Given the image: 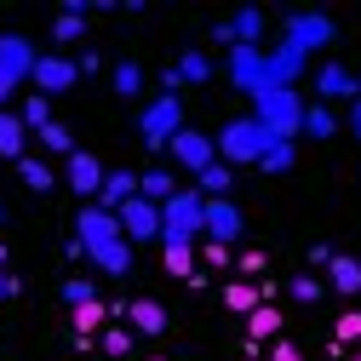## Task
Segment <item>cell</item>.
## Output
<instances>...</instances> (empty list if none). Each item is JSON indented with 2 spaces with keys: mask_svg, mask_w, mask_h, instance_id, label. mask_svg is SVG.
Instances as JSON below:
<instances>
[{
  "mask_svg": "<svg viewBox=\"0 0 361 361\" xmlns=\"http://www.w3.org/2000/svg\"><path fill=\"white\" fill-rule=\"evenodd\" d=\"M252 121L269 132V138H298V132H304V98L293 92V86L258 92V98H252Z\"/></svg>",
  "mask_w": 361,
  "mask_h": 361,
  "instance_id": "1",
  "label": "cell"
},
{
  "mask_svg": "<svg viewBox=\"0 0 361 361\" xmlns=\"http://www.w3.org/2000/svg\"><path fill=\"white\" fill-rule=\"evenodd\" d=\"M218 138V155H224V166H247V161H264V149L276 144L269 132L252 121V115H241V121H224V132H212Z\"/></svg>",
  "mask_w": 361,
  "mask_h": 361,
  "instance_id": "2",
  "label": "cell"
},
{
  "mask_svg": "<svg viewBox=\"0 0 361 361\" xmlns=\"http://www.w3.org/2000/svg\"><path fill=\"white\" fill-rule=\"evenodd\" d=\"M207 230V195L201 190H178L161 207V241H195Z\"/></svg>",
  "mask_w": 361,
  "mask_h": 361,
  "instance_id": "3",
  "label": "cell"
},
{
  "mask_svg": "<svg viewBox=\"0 0 361 361\" xmlns=\"http://www.w3.org/2000/svg\"><path fill=\"white\" fill-rule=\"evenodd\" d=\"M178 132H184V104H178L172 92L149 98V104H144V115H138V138H144L149 149H166Z\"/></svg>",
  "mask_w": 361,
  "mask_h": 361,
  "instance_id": "4",
  "label": "cell"
},
{
  "mask_svg": "<svg viewBox=\"0 0 361 361\" xmlns=\"http://www.w3.org/2000/svg\"><path fill=\"white\" fill-rule=\"evenodd\" d=\"M75 241L86 247V258L104 252V247H115V241H121V218H115L109 207H98V201H86L80 218H75Z\"/></svg>",
  "mask_w": 361,
  "mask_h": 361,
  "instance_id": "5",
  "label": "cell"
},
{
  "mask_svg": "<svg viewBox=\"0 0 361 361\" xmlns=\"http://www.w3.org/2000/svg\"><path fill=\"white\" fill-rule=\"evenodd\" d=\"M230 80L241 92H276V75H269V52L264 47H230Z\"/></svg>",
  "mask_w": 361,
  "mask_h": 361,
  "instance_id": "6",
  "label": "cell"
},
{
  "mask_svg": "<svg viewBox=\"0 0 361 361\" xmlns=\"http://www.w3.org/2000/svg\"><path fill=\"white\" fill-rule=\"evenodd\" d=\"M287 40L310 58V52H322V47L338 40V23H333L327 12H293V18H287Z\"/></svg>",
  "mask_w": 361,
  "mask_h": 361,
  "instance_id": "7",
  "label": "cell"
},
{
  "mask_svg": "<svg viewBox=\"0 0 361 361\" xmlns=\"http://www.w3.org/2000/svg\"><path fill=\"white\" fill-rule=\"evenodd\" d=\"M29 80H35L40 98H58V92H69V86L80 80V69H75V58H63V52H40Z\"/></svg>",
  "mask_w": 361,
  "mask_h": 361,
  "instance_id": "8",
  "label": "cell"
},
{
  "mask_svg": "<svg viewBox=\"0 0 361 361\" xmlns=\"http://www.w3.org/2000/svg\"><path fill=\"white\" fill-rule=\"evenodd\" d=\"M166 149H172V161H178V166H184V172H195V178L218 161V138H212V132H190V126L178 132Z\"/></svg>",
  "mask_w": 361,
  "mask_h": 361,
  "instance_id": "9",
  "label": "cell"
},
{
  "mask_svg": "<svg viewBox=\"0 0 361 361\" xmlns=\"http://www.w3.org/2000/svg\"><path fill=\"white\" fill-rule=\"evenodd\" d=\"M115 218H121V235H126L132 247H138V241H161V207H155V201L132 195V201H126Z\"/></svg>",
  "mask_w": 361,
  "mask_h": 361,
  "instance_id": "10",
  "label": "cell"
},
{
  "mask_svg": "<svg viewBox=\"0 0 361 361\" xmlns=\"http://www.w3.org/2000/svg\"><path fill=\"white\" fill-rule=\"evenodd\" d=\"M241 224H247V218H241L235 201H207V230H201V235L218 241V247H235V241H241Z\"/></svg>",
  "mask_w": 361,
  "mask_h": 361,
  "instance_id": "11",
  "label": "cell"
},
{
  "mask_svg": "<svg viewBox=\"0 0 361 361\" xmlns=\"http://www.w3.org/2000/svg\"><path fill=\"white\" fill-rule=\"evenodd\" d=\"M35 40L29 35H0V75L6 80H29L35 75Z\"/></svg>",
  "mask_w": 361,
  "mask_h": 361,
  "instance_id": "12",
  "label": "cell"
},
{
  "mask_svg": "<svg viewBox=\"0 0 361 361\" xmlns=\"http://www.w3.org/2000/svg\"><path fill=\"white\" fill-rule=\"evenodd\" d=\"M69 190L80 195V201H98V190H104V166H98V155H86V149H75L69 155Z\"/></svg>",
  "mask_w": 361,
  "mask_h": 361,
  "instance_id": "13",
  "label": "cell"
},
{
  "mask_svg": "<svg viewBox=\"0 0 361 361\" xmlns=\"http://www.w3.org/2000/svg\"><path fill=\"white\" fill-rule=\"evenodd\" d=\"M115 315H121L132 333H144V338H161V333H166V310H161L155 298H132V304H121Z\"/></svg>",
  "mask_w": 361,
  "mask_h": 361,
  "instance_id": "14",
  "label": "cell"
},
{
  "mask_svg": "<svg viewBox=\"0 0 361 361\" xmlns=\"http://www.w3.org/2000/svg\"><path fill=\"white\" fill-rule=\"evenodd\" d=\"M315 98H361V75L355 69H344V63H327L322 75H315Z\"/></svg>",
  "mask_w": 361,
  "mask_h": 361,
  "instance_id": "15",
  "label": "cell"
},
{
  "mask_svg": "<svg viewBox=\"0 0 361 361\" xmlns=\"http://www.w3.org/2000/svg\"><path fill=\"white\" fill-rule=\"evenodd\" d=\"M132 195H138V172H104V190H98V207L121 212Z\"/></svg>",
  "mask_w": 361,
  "mask_h": 361,
  "instance_id": "16",
  "label": "cell"
},
{
  "mask_svg": "<svg viewBox=\"0 0 361 361\" xmlns=\"http://www.w3.org/2000/svg\"><path fill=\"white\" fill-rule=\"evenodd\" d=\"M269 75H276V86H293L304 75V52L293 47V40H281V47H269Z\"/></svg>",
  "mask_w": 361,
  "mask_h": 361,
  "instance_id": "17",
  "label": "cell"
},
{
  "mask_svg": "<svg viewBox=\"0 0 361 361\" xmlns=\"http://www.w3.org/2000/svg\"><path fill=\"white\" fill-rule=\"evenodd\" d=\"M138 195H144V201H155V207H166V201L178 195V172H166V166L138 172Z\"/></svg>",
  "mask_w": 361,
  "mask_h": 361,
  "instance_id": "18",
  "label": "cell"
},
{
  "mask_svg": "<svg viewBox=\"0 0 361 361\" xmlns=\"http://www.w3.org/2000/svg\"><path fill=\"white\" fill-rule=\"evenodd\" d=\"M0 155H6V161H23L29 155V126L18 115H6V109H0Z\"/></svg>",
  "mask_w": 361,
  "mask_h": 361,
  "instance_id": "19",
  "label": "cell"
},
{
  "mask_svg": "<svg viewBox=\"0 0 361 361\" xmlns=\"http://www.w3.org/2000/svg\"><path fill=\"white\" fill-rule=\"evenodd\" d=\"M258 304H269L258 281H224V310H235V315H252Z\"/></svg>",
  "mask_w": 361,
  "mask_h": 361,
  "instance_id": "20",
  "label": "cell"
},
{
  "mask_svg": "<svg viewBox=\"0 0 361 361\" xmlns=\"http://www.w3.org/2000/svg\"><path fill=\"white\" fill-rule=\"evenodd\" d=\"M264 29H269V18H264L258 6H241V12L230 18V40H235V47H258Z\"/></svg>",
  "mask_w": 361,
  "mask_h": 361,
  "instance_id": "21",
  "label": "cell"
},
{
  "mask_svg": "<svg viewBox=\"0 0 361 361\" xmlns=\"http://www.w3.org/2000/svg\"><path fill=\"white\" fill-rule=\"evenodd\" d=\"M161 264H166V276L195 281V241H161Z\"/></svg>",
  "mask_w": 361,
  "mask_h": 361,
  "instance_id": "22",
  "label": "cell"
},
{
  "mask_svg": "<svg viewBox=\"0 0 361 361\" xmlns=\"http://www.w3.org/2000/svg\"><path fill=\"white\" fill-rule=\"evenodd\" d=\"M281 322H287V315H281L276 304H258V310L247 315V338H252V344H264V338H281Z\"/></svg>",
  "mask_w": 361,
  "mask_h": 361,
  "instance_id": "23",
  "label": "cell"
},
{
  "mask_svg": "<svg viewBox=\"0 0 361 361\" xmlns=\"http://www.w3.org/2000/svg\"><path fill=\"white\" fill-rule=\"evenodd\" d=\"M327 281H333L344 298H355V293H361V264H355L350 252H338V258L327 264Z\"/></svg>",
  "mask_w": 361,
  "mask_h": 361,
  "instance_id": "24",
  "label": "cell"
},
{
  "mask_svg": "<svg viewBox=\"0 0 361 361\" xmlns=\"http://www.w3.org/2000/svg\"><path fill=\"white\" fill-rule=\"evenodd\" d=\"M75 315V344H92V333H104V322H109V310L92 298V304H80V310H69Z\"/></svg>",
  "mask_w": 361,
  "mask_h": 361,
  "instance_id": "25",
  "label": "cell"
},
{
  "mask_svg": "<svg viewBox=\"0 0 361 361\" xmlns=\"http://www.w3.org/2000/svg\"><path fill=\"white\" fill-rule=\"evenodd\" d=\"M230 184H235V178H230V166H224V161H212V166L195 178V190H201L207 201H230Z\"/></svg>",
  "mask_w": 361,
  "mask_h": 361,
  "instance_id": "26",
  "label": "cell"
},
{
  "mask_svg": "<svg viewBox=\"0 0 361 361\" xmlns=\"http://www.w3.org/2000/svg\"><path fill=\"white\" fill-rule=\"evenodd\" d=\"M18 178H23V184H29L35 195H47V190L58 184V172H52L47 161H40V155H23V161H18Z\"/></svg>",
  "mask_w": 361,
  "mask_h": 361,
  "instance_id": "27",
  "label": "cell"
},
{
  "mask_svg": "<svg viewBox=\"0 0 361 361\" xmlns=\"http://www.w3.org/2000/svg\"><path fill=\"white\" fill-rule=\"evenodd\" d=\"M172 69L184 75V86H201V80H212V58H207V52H195V47H190V52H178V63H172Z\"/></svg>",
  "mask_w": 361,
  "mask_h": 361,
  "instance_id": "28",
  "label": "cell"
},
{
  "mask_svg": "<svg viewBox=\"0 0 361 361\" xmlns=\"http://www.w3.org/2000/svg\"><path fill=\"white\" fill-rule=\"evenodd\" d=\"M92 264L104 269V276H126V269H132V241L121 235L115 247H104V252H92Z\"/></svg>",
  "mask_w": 361,
  "mask_h": 361,
  "instance_id": "29",
  "label": "cell"
},
{
  "mask_svg": "<svg viewBox=\"0 0 361 361\" xmlns=\"http://www.w3.org/2000/svg\"><path fill=\"white\" fill-rule=\"evenodd\" d=\"M109 80H115V92H121V98H138V92H144V69L132 63V58H126V63H115V69H109Z\"/></svg>",
  "mask_w": 361,
  "mask_h": 361,
  "instance_id": "30",
  "label": "cell"
},
{
  "mask_svg": "<svg viewBox=\"0 0 361 361\" xmlns=\"http://www.w3.org/2000/svg\"><path fill=\"white\" fill-rule=\"evenodd\" d=\"M86 35V12H58V23H52V40H58V47H75V40Z\"/></svg>",
  "mask_w": 361,
  "mask_h": 361,
  "instance_id": "31",
  "label": "cell"
},
{
  "mask_svg": "<svg viewBox=\"0 0 361 361\" xmlns=\"http://www.w3.org/2000/svg\"><path fill=\"white\" fill-rule=\"evenodd\" d=\"M304 132H310V138H333V132H338L333 109L327 104H304Z\"/></svg>",
  "mask_w": 361,
  "mask_h": 361,
  "instance_id": "32",
  "label": "cell"
},
{
  "mask_svg": "<svg viewBox=\"0 0 361 361\" xmlns=\"http://www.w3.org/2000/svg\"><path fill=\"white\" fill-rule=\"evenodd\" d=\"M18 121H23L29 132H40V126H52V98H40V92H29V104L18 109Z\"/></svg>",
  "mask_w": 361,
  "mask_h": 361,
  "instance_id": "33",
  "label": "cell"
},
{
  "mask_svg": "<svg viewBox=\"0 0 361 361\" xmlns=\"http://www.w3.org/2000/svg\"><path fill=\"white\" fill-rule=\"evenodd\" d=\"M293 161H298L293 138H276V144L264 149V161H258V166H264V172H293Z\"/></svg>",
  "mask_w": 361,
  "mask_h": 361,
  "instance_id": "34",
  "label": "cell"
},
{
  "mask_svg": "<svg viewBox=\"0 0 361 361\" xmlns=\"http://www.w3.org/2000/svg\"><path fill=\"white\" fill-rule=\"evenodd\" d=\"M333 344H338V350H355V344H361V310H344V315H338Z\"/></svg>",
  "mask_w": 361,
  "mask_h": 361,
  "instance_id": "35",
  "label": "cell"
},
{
  "mask_svg": "<svg viewBox=\"0 0 361 361\" xmlns=\"http://www.w3.org/2000/svg\"><path fill=\"white\" fill-rule=\"evenodd\" d=\"M35 138H40V144H47V149H58V155H75V132H69L63 121H52V126H40V132H35Z\"/></svg>",
  "mask_w": 361,
  "mask_h": 361,
  "instance_id": "36",
  "label": "cell"
},
{
  "mask_svg": "<svg viewBox=\"0 0 361 361\" xmlns=\"http://www.w3.org/2000/svg\"><path fill=\"white\" fill-rule=\"evenodd\" d=\"M92 298H98L92 276H69V281H63V304H69V310H80V304H92Z\"/></svg>",
  "mask_w": 361,
  "mask_h": 361,
  "instance_id": "37",
  "label": "cell"
},
{
  "mask_svg": "<svg viewBox=\"0 0 361 361\" xmlns=\"http://www.w3.org/2000/svg\"><path fill=\"white\" fill-rule=\"evenodd\" d=\"M104 355H115V361L132 355V327H126V322H121V327H104Z\"/></svg>",
  "mask_w": 361,
  "mask_h": 361,
  "instance_id": "38",
  "label": "cell"
},
{
  "mask_svg": "<svg viewBox=\"0 0 361 361\" xmlns=\"http://www.w3.org/2000/svg\"><path fill=\"white\" fill-rule=\"evenodd\" d=\"M298 304H322V281H315V276H293V287H287Z\"/></svg>",
  "mask_w": 361,
  "mask_h": 361,
  "instance_id": "39",
  "label": "cell"
},
{
  "mask_svg": "<svg viewBox=\"0 0 361 361\" xmlns=\"http://www.w3.org/2000/svg\"><path fill=\"white\" fill-rule=\"evenodd\" d=\"M201 264H212V269H230V264H235V247H218V241H207V247H201Z\"/></svg>",
  "mask_w": 361,
  "mask_h": 361,
  "instance_id": "40",
  "label": "cell"
},
{
  "mask_svg": "<svg viewBox=\"0 0 361 361\" xmlns=\"http://www.w3.org/2000/svg\"><path fill=\"white\" fill-rule=\"evenodd\" d=\"M235 269H241V281H258V276H264V252H241Z\"/></svg>",
  "mask_w": 361,
  "mask_h": 361,
  "instance_id": "41",
  "label": "cell"
},
{
  "mask_svg": "<svg viewBox=\"0 0 361 361\" xmlns=\"http://www.w3.org/2000/svg\"><path fill=\"white\" fill-rule=\"evenodd\" d=\"M75 69H80V75H98V69H104V58L86 47V52H75Z\"/></svg>",
  "mask_w": 361,
  "mask_h": 361,
  "instance_id": "42",
  "label": "cell"
},
{
  "mask_svg": "<svg viewBox=\"0 0 361 361\" xmlns=\"http://www.w3.org/2000/svg\"><path fill=\"white\" fill-rule=\"evenodd\" d=\"M333 258H338V252H333V247H327V241H315V247H310V264H322V269H327V264H333Z\"/></svg>",
  "mask_w": 361,
  "mask_h": 361,
  "instance_id": "43",
  "label": "cell"
},
{
  "mask_svg": "<svg viewBox=\"0 0 361 361\" xmlns=\"http://www.w3.org/2000/svg\"><path fill=\"white\" fill-rule=\"evenodd\" d=\"M269 361H304V355H298L293 344H276V350H269Z\"/></svg>",
  "mask_w": 361,
  "mask_h": 361,
  "instance_id": "44",
  "label": "cell"
},
{
  "mask_svg": "<svg viewBox=\"0 0 361 361\" xmlns=\"http://www.w3.org/2000/svg\"><path fill=\"white\" fill-rule=\"evenodd\" d=\"M12 293H18V281H12V276H6V269H0V304H6V298H12Z\"/></svg>",
  "mask_w": 361,
  "mask_h": 361,
  "instance_id": "45",
  "label": "cell"
},
{
  "mask_svg": "<svg viewBox=\"0 0 361 361\" xmlns=\"http://www.w3.org/2000/svg\"><path fill=\"white\" fill-rule=\"evenodd\" d=\"M350 132H355V138H361V98L350 104Z\"/></svg>",
  "mask_w": 361,
  "mask_h": 361,
  "instance_id": "46",
  "label": "cell"
},
{
  "mask_svg": "<svg viewBox=\"0 0 361 361\" xmlns=\"http://www.w3.org/2000/svg\"><path fill=\"white\" fill-rule=\"evenodd\" d=\"M12 86H18V80H6V75H0V104H6V98H12Z\"/></svg>",
  "mask_w": 361,
  "mask_h": 361,
  "instance_id": "47",
  "label": "cell"
},
{
  "mask_svg": "<svg viewBox=\"0 0 361 361\" xmlns=\"http://www.w3.org/2000/svg\"><path fill=\"white\" fill-rule=\"evenodd\" d=\"M344 361H361V344H355V350H350V355H344Z\"/></svg>",
  "mask_w": 361,
  "mask_h": 361,
  "instance_id": "48",
  "label": "cell"
},
{
  "mask_svg": "<svg viewBox=\"0 0 361 361\" xmlns=\"http://www.w3.org/2000/svg\"><path fill=\"white\" fill-rule=\"evenodd\" d=\"M0 269H6V247H0Z\"/></svg>",
  "mask_w": 361,
  "mask_h": 361,
  "instance_id": "49",
  "label": "cell"
},
{
  "mask_svg": "<svg viewBox=\"0 0 361 361\" xmlns=\"http://www.w3.org/2000/svg\"><path fill=\"white\" fill-rule=\"evenodd\" d=\"M247 361H264V355H247Z\"/></svg>",
  "mask_w": 361,
  "mask_h": 361,
  "instance_id": "50",
  "label": "cell"
},
{
  "mask_svg": "<svg viewBox=\"0 0 361 361\" xmlns=\"http://www.w3.org/2000/svg\"><path fill=\"white\" fill-rule=\"evenodd\" d=\"M0 218H6V207H0Z\"/></svg>",
  "mask_w": 361,
  "mask_h": 361,
  "instance_id": "51",
  "label": "cell"
}]
</instances>
